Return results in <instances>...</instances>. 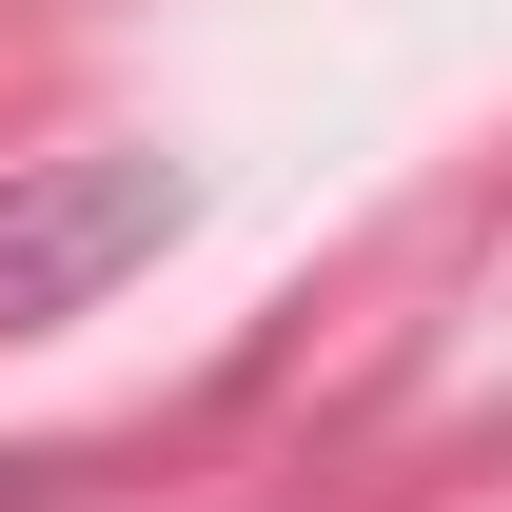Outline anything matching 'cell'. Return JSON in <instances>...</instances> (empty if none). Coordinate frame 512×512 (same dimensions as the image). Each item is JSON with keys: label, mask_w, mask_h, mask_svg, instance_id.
I'll list each match as a JSON object with an SVG mask.
<instances>
[{"label": "cell", "mask_w": 512, "mask_h": 512, "mask_svg": "<svg viewBox=\"0 0 512 512\" xmlns=\"http://www.w3.org/2000/svg\"><path fill=\"white\" fill-rule=\"evenodd\" d=\"M178 217H197V197L158 178V158H20V178H0V335H40V316H79V296H119Z\"/></svg>", "instance_id": "cell-1"}, {"label": "cell", "mask_w": 512, "mask_h": 512, "mask_svg": "<svg viewBox=\"0 0 512 512\" xmlns=\"http://www.w3.org/2000/svg\"><path fill=\"white\" fill-rule=\"evenodd\" d=\"M20 493H40V473H0V512H20Z\"/></svg>", "instance_id": "cell-2"}]
</instances>
